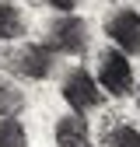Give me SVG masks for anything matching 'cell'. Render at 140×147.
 Here are the masks:
<instances>
[{
  "mask_svg": "<svg viewBox=\"0 0 140 147\" xmlns=\"http://www.w3.org/2000/svg\"><path fill=\"white\" fill-rule=\"evenodd\" d=\"M63 102L74 109V116H88L105 102V95L88 70H70L67 81H63Z\"/></svg>",
  "mask_w": 140,
  "mask_h": 147,
  "instance_id": "3",
  "label": "cell"
},
{
  "mask_svg": "<svg viewBox=\"0 0 140 147\" xmlns=\"http://www.w3.org/2000/svg\"><path fill=\"white\" fill-rule=\"evenodd\" d=\"M21 35H25V14L14 4H0V39L11 42V39H21Z\"/></svg>",
  "mask_w": 140,
  "mask_h": 147,
  "instance_id": "7",
  "label": "cell"
},
{
  "mask_svg": "<svg viewBox=\"0 0 140 147\" xmlns=\"http://www.w3.org/2000/svg\"><path fill=\"white\" fill-rule=\"evenodd\" d=\"M4 4H18V0H4Z\"/></svg>",
  "mask_w": 140,
  "mask_h": 147,
  "instance_id": "13",
  "label": "cell"
},
{
  "mask_svg": "<svg viewBox=\"0 0 140 147\" xmlns=\"http://www.w3.org/2000/svg\"><path fill=\"white\" fill-rule=\"evenodd\" d=\"M137 109H140V91H137Z\"/></svg>",
  "mask_w": 140,
  "mask_h": 147,
  "instance_id": "12",
  "label": "cell"
},
{
  "mask_svg": "<svg viewBox=\"0 0 140 147\" xmlns=\"http://www.w3.org/2000/svg\"><path fill=\"white\" fill-rule=\"evenodd\" d=\"M98 88H102V95H130L133 91V67H130V56L126 53H119L116 46L112 49H105L102 53V60H98Z\"/></svg>",
  "mask_w": 140,
  "mask_h": 147,
  "instance_id": "2",
  "label": "cell"
},
{
  "mask_svg": "<svg viewBox=\"0 0 140 147\" xmlns=\"http://www.w3.org/2000/svg\"><path fill=\"white\" fill-rule=\"evenodd\" d=\"M56 147H91V126L84 116H60L56 119Z\"/></svg>",
  "mask_w": 140,
  "mask_h": 147,
  "instance_id": "6",
  "label": "cell"
},
{
  "mask_svg": "<svg viewBox=\"0 0 140 147\" xmlns=\"http://www.w3.org/2000/svg\"><path fill=\"white\" fill-rule=\"evenodd\" d=\"M52 67H56V53L46 42H28L14 56V70L21 74V77H32V81H46L52 74Z\"/></svg>",
  "mask_w": 140,
  "mask_h": 147,
  "instance_id": "5",
  "label": "cell"
},
{
  "mask_svg": "<svg viewBox=\"0 0 140 147\" xmlns=\"http://www.w3.org/2000/svg\"><path fill=\"white\" fill-rule=\"evenodd\" d=\"M109 144L112 147H140V130L130 126V123H119L116 130L109 133Z\"/></svg>",
  "mask_w": 140,
  "mask_h": 147,
  "instance_id": "10",
  "label": "cell"
},
{
  "mask_svg": "<svg viewBox=\"0 0 140 147\" xmlns=\"http://www.w3.org/2000/svg\"><path fill=\"white\" fill-rule=\"evenodd\" d=\"M21 109H25L21 88L0 77V119H18V112H21Z\"/></svg>",
  "mask_w": 140,
  "mask_h": 147,
  "instance_id": "8",
  "label": "cell"
},
{
  "mask_svg": "<svg viewBox=\"0 0 140 147\" xmlns=\"http://www.w3.org/2000/svg\"><path fill=\"white\" fill-rule=\"evenodd\" d=\"M105 35L116 42L119 53H140V14L133 7L116 11L109 21H105Z\"/></svg>",
  "mask_w": 140,
  "mask_h": 147,
  "instance_id": "4",
  "label": "cell"
},
{
  "mask_svg": "<svg viewBox=\"0 0 140 147\" xmlns=\"http://www.w3.org/2000/svg\"><path fill=\"white\" fill-rule=\"evenodd\" d=\"M88 42H91V28H88V21H84V18H77V14H60L56 21L49 25L46 46H49L52 53L81 56V53L88 49Z\"/></svg>",
  "mask_w": 140,
  "mask_h": 147,
  "instance_id": "1",
  "label": "cell"
},
{
  "mask_svg": "<svg viewBox=\"0 0 140 147\" xmlns=\"http://www.w3.org/2000/svg\"><path fill=\"white\" fill-rule=\"evenodd\" d=\"M0 147H28V130L21 119H0Z\"/></svg>",
  "mask_w": 140,
  "mask_h": 147,
  "instance_id": "9",
  "label": "cell"
},
{
  "mask_svg": "<svg viewBox=\"0 0 140 147\" xmlns=\"http://www.w3.org/2000/svg\"><path fill=\"white\" fill-rule=\"evenodd\" d=\"M46 4H49L52 11H60V14H74V11L84 4V0H46Z\"/></svg>",
  "mask_w": 140,
  "mask_h": 147,
  "instance_id": "11",
  "label": "cell"
}]
</instances>
